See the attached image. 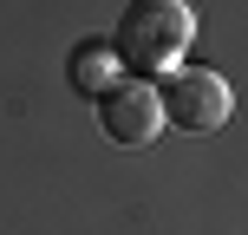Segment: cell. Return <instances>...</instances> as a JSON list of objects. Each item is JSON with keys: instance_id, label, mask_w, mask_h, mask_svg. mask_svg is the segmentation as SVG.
<instances>
[{"instance_id": "obj_1", "label": "cell", "mask_w": 248, "mask_h": 235, "mask_svg": "<svg viewBox=\"0 0 248 235\" xmlns=\"http://www.w3.org/2000/svg\"><path fill=\"white\" fill-rule=\"evenodd\" d=\"M189 39H196V13H189V0H131L111 33V59H124L131 72L157 78L170 72V65H183Z\"/></svg>"}, {"instance_id": "obj_2", "label": "cell", "mask_w": 248, "mask_h": 235, "mask_svg": "<svg viewBox=\"0 0 248 235\" xmlns=\"http://www.w3.org/2000/svg\"><path fill=\"white\" fill-rule=\"evenodd\" d=\"M157 111H163V124L202 137V131H222V124H229L235 92H229V78L209 72V65H170L163 85H157Z\"/></svg>"}, {"instance_id": "obj_3", "label": "cell", "mask_w": 248, "mask_h": 235, "mask_svg": "<svg viewBox=\"0 0 248 235\" xmlns=\"http://www.w3.org/2000/svg\"><path fill=\"white\" fill-rule=\"evenodd\" d=\"M98 124H105V137L124 150H144V144H157V131H163V111H157V85L150 78H111V85L98 92Z\"/></svg>"}, {"instance_id": "obj_4", "label": "cell", "mask_w": 248, "mask_h": 235, "mask_svg": "<svg viewBox=\"0 0 248 235\" xmlns=\"http://www.w3.org/2000/svg\"><path fill=\"white\" fill-rule=\"evenodd\" d=\"M65 78H72V92H85V98H98L105 85L118 78V59H111V39H78L72 59H65Z\"/></svg>"}]
</instances>
